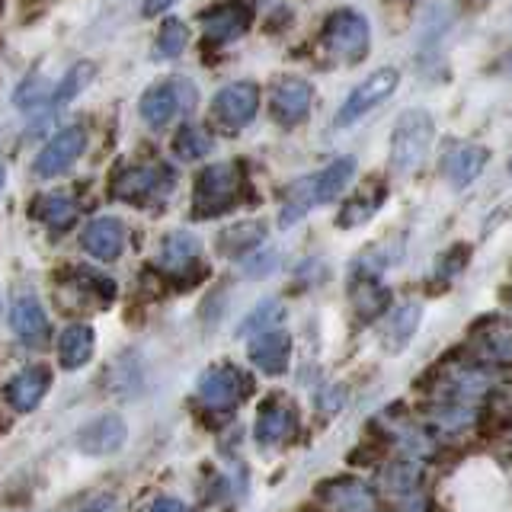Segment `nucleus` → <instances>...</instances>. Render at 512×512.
<instances>
[{
  "mask_svg": "<svg viewBox=\"0 0 512 512\" xmlns=\"http://www.w3.org/2000/svg\"><path fill=\"white\" fill-rule=\"evenodd\" d=\"M432 138H436V122L426 109H407L400 112V119L391 132V154H388V167L397 176H407L423 164Z\"/></svg>",
  "mask_w": 512,
  "mask_h": 512,
  "instance_id": "nucleus-1",
  "label": "nucleus"
},
{
  "mask_svg": "<svg viewBox=\"0 0 512 512\" xmlns=\"http://www.w3.org/2000/svg\"><path fill=\"white\" fill-rule=\"evenodd\" d=\"M244 192V173L237 164H212L196 176L192 189V215L196 218H218L240 202Z\"/></svg>",
  "mask_w": 512,
  "mask_h": 512,
  "instance_id": "nucleus-2",
  "label": "nucleus"
},
{
  "mask_svg": "<svg viewBox=\"0 0 512 512\" xmlns=\"http://www.w3.org/2000/svg\"><path fill=\"white\" fill-rule=\"evenodd\" d=\"M320 45L343 64H359L368 55V23L359 10H336L320 29Z\"/></svg>",
  "mask_w": 512,
  "mask_h": 512,
  "instance_id": "nucleus-3",
  "label": "nucleus"
},
{
  "mask_svg": "<svg viewBox=\"0 0 512 512\" xmlns=\"http://www.w3.org/2000/svg\"><path fill=\"white\" fill-rule=\"evenodd\" d=\"M196 103H199L196 84H192V80H183V77H173V80H164V84H154L148 93H144L138 103V112L151 128H164L180 116V112H192Z\"/></svg>",
  "mask_w": 512,
  "mask_h": 512,
  "instance_id": "nucleus-4",
  "label": "nucleus"
},
{
  "mask_svg": "<svg viewBox=\"0 0 512 512\" xmlns=\"http://www.w3.org/2000/svg\"><path fill=\"white\" fill-rule=\"evenodd\" d=\"M397 87H400V71L391 68V64H384V68H378L375 74H368L362 84L343 100L340 112H336V128H349L359 119H365L372 109L388 103L397 93Z\"/></svg>",
  "mask_w": 512,
  "mask_h": 512,
  "instance_id": "nucleus-5",
  "label": "nucleus"
},
{
  "mask_svg": "<svg viewBox=\"0 0 512 512\" xmlns=\"http://www.w3.org/2000/svg\"><path fill=\"white\" fill-rule=\"evenodd\" d=\"M250 391H253V378L228 362L205 368L199 378V400L208 410H218V413L240 407L250 397Z\"/></svg>",
  "mask_w": 512,
  "mask_h": 512,
  "instance_id": "nucleus-6",
  "label": "nucleus"
},
{
  "mask_svg": "<svg viewBox=\"0 0 512 512\" xmlns=\"http://www.w3.org/2000/svg\"><path fill=\"white\" fill-rule=\"evenodd\" d=\"M176 183L173 167L160 164V167H132V170H119L116 180H112V196L122 202H148V199H164Z\"/></svg>",
  "mask_w": 512,
  "mask_h": 512,
  "instance_id": "nucleus-7",
  "label": "nucleus"
},
{
  "mask_svg": "<svg viewBox=\"0 0 512 512\" xmlns=\"http://www.w3.org/2000/svg\"><path fill=\"white\" fill-rule=\"evenodd\" d=\"M260 109V87L253 80H234V84L221 87L212 100V116L228 132H240L256 119Z\"/></svg>",
  "mask_w": 512,
  "mask_h": 512,
  "instance_id": "nucleus-8",
  "label": "nucleus"
},
{
  "mask_svg": "<svg viewBox=\"0 0 512 512\" xmlns=\"http://www.w3.org/2000/svg\"><path fill=\"white\" fill-rule=\"evenodd\" d=\"M128 442V423L119 413H100L96 420L84 423L77 429L74 445L80 455L87 458H109Z\"/></svg>",
  "mask_w": 512,
  "mask_h": 512,
  "instance_id": "nucleus-9",
  "label": "nucleus"
},
{
  "mask_svg": "<svg viewBox=\"0 0 512 512\" xmlns=\"http://www.w3.org/2000/svg\"><path fill=\"white\" fill-rule=\"evenodd\" d=\"M84 151H87V132H84V128H80V125L61 128V132L39 151L36 164H32V173H36L39 180H52V176H58V173H68Z\"/></svg>",
  "mask_w": 512,
  "mask_h": 512,
  "instance_id": "nucleus-10",
  "label": "nucleus"
},
{
  "mask_svg": "<svg viewBox=\"0 0 512 512\" xmlns=\"http://www.w3.org/2000/svg\"><path fill=\"white\" fill-rule=\"evenodd\" d=\"M311 103H314V87L304 77L288 74V77H279L276 84H272L269 112H272V119L285 128L301 125L304 119H308Z\"/></svg>",
  "mask_w": 512,
  "mask_h": 512,
  "instance_id": "nucleus-11",
  "label": "nucleus"
},
{
  "mask_svg": "<svg viewBox=\"0 0 512 512\" xmlns=\"http://www.w3.org/2000/svg\"><path fill=\"white\" fill-rule=\"evenodd\" d=\"M253 23V10L244 0H224L215 4L212 10L202 13V26H205V42L208 45H228L237 42Z\"/></svg>",
  "mask_w": 512,
  "mask_h": 512,
  "instance_id": "nucleus-12",
  "label": "nucleus"
},
{
  "mask_svg": "<svg viewBox=\"0 0 512 512\" xmlns=\"http://www.w3.org/2000/svg\"><path fill=\"white\" fill-rule=\"evenodd\" d=\"M48 388H52V368L48 365H26L7 381L4 400L16 413H32L45 400Z\"/></svg>",
  "mask_w": 512,
  "mask_h": 512,
  "instance_id": "nucleus-13",
  "label": "nucleus"
},
{
  "mask_svg": "<svg viewBox=\"0 0 512 512\" xmlns=\"http://www.w3.org/2000/svg\"><path fill=\"white\" fill-rule=\"evenodd\" d=\"M80 247L100 263L119 260L125 250V224L112 215H100V218L87 221V228L80 231Z\"/></svg>",
  "mask_w": 512,
  "mask_h": 512,
  "instance_id": "nucleus-14",
  "label": "nucleus"
},
{
  "mask_svg": "<svg viewBox=\"0 0 512 512\" xmlns=\"http://www.w3.org/2000/svg\"><path fill=\"white\" fill-rule=\"evenodd\" d=\"M250 362L260 368L263 375H285L288 362H292V336H288L282 327H272L256 333L250 340Z\"/></svg>",
  "mask_w": 512,
  "mask_h": 512,
  "instance_id": "nucleus-15",
  "label": "nucleus"
},
{
  "mask_svg": "<svg viewBox=\"0 0 512 512\" xmlns=\"http://www.w3.org/2000/svg\"><path fill=\"white\" fill-rule=\"evenodd\" d=\"M295 426H298L295 407L288 404L285 397H269L266 404L260 407V413H256L253 436H256V442H260L263 448H269V445L285 442L295 432Z\"/></svg>",
  "mask_w": 512,
  "mask_h": 512,
  "instance_id": "nucleus-16",
  "label": "nucleus"
},
{
  "mask_svg": "<svg viewBox=\"0 0 512 512\" xmlns=\"http://www.w3.org/2000/svg\"><path fill=\"white\" fill-rule=\"evenodd\" d=\"M10 327L16 333V340L26 343V346H45L48 343V314L42 308V301L36 295H20L10 304Z\"/></svg>",
  "mask_w": 512,
  "mask_h": 512,
  "instance_id": "nucleus-17",
  "label": "nucleus"
},
{
  "mask_svg": "<svg viewBox=\"0 0 512 512\" xmlns=\"http://www.w3.org/2000/svg\"><path fill=\"white\" fill-rule=\"evenodd\" d=\"M487 160H490L487 148H480V144L455 141L452 148L442 154V173L455 189H464V186H471L480 173H484Z\"/></svg>",
  "mask_w": 512,
  "mask_h": 512,
  "instance_id": "nucleus-18",
  "label": "nucleus"
},
{
  "mask_svg": "<svg viewBox=\"0 0 512 512\" xmlns=\"http://www.w3.org/2000/svg\"><path fill=\"white\" fill-rule=\"evenodd\" d=\"M317 496L324 500L333 512H378L375 509V496L362 480L356 477H336L320 484Z\"/></svg>",
  "mask_w": 512,
  "mask_h": 512,
  "instance_id": "nucleus-19",
  "label": "nucleus"
},
{
  "mask_svg": "<svg viewBox=\"0 0 512 512\" xmlns=\"http://www.w3.org/2000/svg\"><path fill=\"white\" fill-rule=\"evenodd\" d=\"M93 349H96V333L90 324H71L58 336V362L64 372L84 368L93 359Z\"/></svg>",
  "mask_w": 512,
  "mask_h": 512,
  "instance_id": "nucleus-20",
  "label": "nucleus"
},
{
  "mask_svg": "<svg viewBox=\"0 0 512 512\" xmlns=\"http://www.w3.org/2000/svg\"><path fill=\"white\" fill-rule=\"evenodd\" d=\"M199 237L189 231H170L160 240V266H164L170 276H183L199 260Z\"/></svg>",
  "mask_w": 512,
  "mask_h": 512,
  "instance_id": "nucleus-21",
  "label": "nucleus"
},
{
  "mask_svg": "<svg viewBox=\"0 0 512 512\" xmlns=\"http://www.w3.org/2000/svg\"><path fill=\"white\" fill-rule=\"evenodd\" d=\"M420 317H423V304L420 301H404L400 308L388 317L381 333V343L388 352H400L407 349V343L413 340L416 327H420Z\"/></svg>",
  "mask_w": 512,
  "mask_h": 512,
  "instance_id": "nucleus-22",
  "label": "nucleus"
},
{
  "mask_svg": "<svg viewBox=\"0 0 512 512\" xmlns=\"http://www.w3.org/2000/svg\"><path fill=\"white\" fill-rule=\"evenodd\" d=\"M317 205H324V202H320L317 173H314V176H304V180L288 186L285 205H282V212H279V228H292V224H298Z\"/></svg>",
  "mask_w": 512,
  "mask_h": 512,
  "instance_id": "nucleus-23",
  "label": "nucleus"
},
{
  "mask_svg": "<svg viewBox=\"0 0 512 512\" xmlns=\"http://www.w3.org/2000/svg\"><path fill=\"white\" fill-rule=\"evenodd\" d=\"M388 301H391V292L378 282L375 272L356 269V279H352V304H356V314L362 320H372L388 308Z\"/></svg>",
  "mask_w": 512,
  "mask_h": 512,
  "instance_id": "nucleus-24",
  "label": "nucleus"
},
{
  "mask_svg": "<svg viewBox=\"0 0 512 512\" xmlns=\"http://www.w3.org/2000/svg\"><path fill=\"white\" fill-rule=\"evenodd\" d=\"M266 240L263 221H234L218 234V253L221 256H247Z\"/></svg>",
  "mask_w": 512,
  "mask_h": 512,
  "instance_id": "nucleus-25",
  "label": "nucleus"
},
{
  "mask_svg": "<svg viewBox=\"0 0 512 512\" xmlns=\"http://www.w3.org/2000/svg\"><path fill=\"white\" fill-rule=\"evenodd\" d=\"M29 218L48 224V228H68L77 218V205L68 192H45L29 205Z\"/></svg>",
  "mask_w": 512,
  "mask_h": 512,
  "instance_id": "nucleus-26",
  "label": "nucleus"
},
{
  "mask_svg": "<svg viewBox=\"0 0 512 512\" xmlns=\"http://www.w3.org/2000/svg\"><path fill=\"white\" fill-rule=\"evenodd\" d=\"M356 176V157H336L330 167L317 173V189H320V202H333L336 196H343L346 186Z\"/></svg>",
  "mask_w": 512,
  "mask_h": 512,
  "instance_id": "nucleus-27",
  "label": "nucleus"
},
{
  "mask_svg": "<svg viewBox=\"0 0 512 512\" xmlns=\"http://www.w3.org/2000/svg\"><path fill=\"white\" fill-rule=\"evenodd\" d=\"M381 205H384V186H375V192L365 189L362 196H356L343 208L340 218H336V224H340V228H359V224H365L368 218H372Z\"/></svg>",
  "mask_w": 512,
  "mask_h": 512,
  "instance_id": "nucleus-28",
  "label": "nucleus"
},
{
  "mask_svg": "<svg viewBox=\"0 0 512 512\" xmlns=\"http://www.w3.org/2000/svg\"><path fill=\"white\" fill-rule=\"evenodd\" d=\"M282 317H285L282 301L279 298H266V301H260L244 317V324L237 327V336H256V333H263V330H272V327L282 324Z\"/></svg>",
  "mask_w": 512,
  "mask_h": 512,
  "instance_id": "nucleus-29",
  "label": "nucleus"
},
{
  "mask_svg": "<svg viewBox=\"0 0 512 512\" xmlns=\"http://www.w3.org/2000/svg\"><path fill=\"white\" fill-rule=\"evenodd\" d=\"M173 151L180 160H202L208 151H212V135H208L202 125L186 122L173 138Z\"/></svg>",
  "mask_w": 512,
  "mask_h": 512,
  "instance_id": "nucleus-30",
  "label": "nucleus"
},
{
  "mask_svg": "<svg viewBox=\"0 0 512 512\" xmlns=\"http://www.w3.org/2000/svg\"><path fill=\"white\" fill-rule=\"evenodd\" d=\"M93 80V64L90 61H80L74 64V68H68V74L61 77V84L52 90V96H48V103L52 106H61V103H68L74 100L77 93H84V87Z\"/></svg>",
  "mask_w": 512,
  "mask_h": 512,
  "instance_id": "nucleus-31",
  "label": "nucleus"
},
{
  "mask_svg": "<svg viewBox=\"0 0 512 512\" xmlns=\"http://www.w3.org/2000/svg\"><path fill=\"white\" fill-rule=\"evenodd\" d=\"M189 45V26L183 20H167L157 32V45H154V55L157 58H180Z\"/></svg>",
  "mask_w": 512,
  "mask_h": 512,
  "instance_id": "nucleus-32",
  "label": "nucleus"
},
{
  "mask_svg": "<svg viewBox=\"0 0 512 512\" xmlns=\"http://www.w3.org/2000/svg\"><path fill=\"white\" fill-rule=\"evenodd\" d=\"M480 352L490 362H512V330H490L480 340Z\"/></svg>",
  "mask_w": 512,
  "mask_h": 512,
  "instance_id": "nucleus-33",
  "label": "nucleus"
},
{
  "mask_svg": "<svg viewBox=\"0 0 512 512\" xmlns=\"http://www.w3.org/2000/svg\"><path fill=\"white\" fill-rule=\"evenodd\" d=\"M468 260H471V247L468 244H455L452 250H445L442 256H439V263H436V272L442 279H455L458 272L468 266Z\"/></svg>",
  "mask_w": 512,
  "mask_h": 512,
  "instance_id": "nucleus-34",
  "label": "nucleus"
},
{
  "mask_svg": "<svg viewBox=\"0 0 512 512\" xmlns=\"http://www.w3.org/2000/svg\"><path fill=\"white\" fill-rule=\"evenodd\" d=\"M45 93H48V84H45V77H29L26 84H23L20 90H16L13 103L20 106V109H32V106L45 103Z\"/></svg>",
  "mask_w": 512,
  "mask_h": 512,
  "instance_id": "nucleus-35",
  "label": "nucleus"
},
{
  "mask_svg": "<svg viewBox=\"0 0 512 512\" xmlns=\"http://www.w3.org/2000/svg\"><path fill=\"white\" fill-rule=\"evenodd\" d=\"M279 266V253L276 250H263V253H253L250 260L244 263V276H250V279H263V276H269L272 269Z\"/></svg>",
  "mask_w": 512,
  "mask_h": 512,
  "instance_id": "nucleus-36",
  "label": "nucleus"
},
{
  "mask_svg": "<svg viewBox=\"0 0 512 512\" xmlns=\"http://www.w3.org/2000/svg\"><path fill=\"white\" fill-rule=\"evenodd\" d=\"M384 458V445L381 442H375V439H368V442H362L356 452H349V464H375V461H381Z\"/></svg>",
  "mask_w": 512,
  "mask_h": 512,
  "instance_id": "nucleus-37",
  "label": "nucleus"
},
{
  "mask_svg": "<svg viewBox=\"0 0 512 512\" xmlns=\"http://www.w3.org/2000/svg\"><path fill=\"white\" fill-rule=\"evenodd\" d=\"M141 512H189V506L176 496H157L148 506H141Z\"/></svg>",
  "mask_w": 512,
  "mask_h": 512,
  "instance_id": "nucleus-38",
  "label": "nucleus"
},
{
  "mask_svg": "<svg viewBox=\"0 0 512 512\" xmlns=\"http://www.w3.org/2000/svg\"><path fill=\"white\" fill-rule=\"evenodd\" d=\"M173 4H176V0H144V4H141V13H144V16H157V13L170 10Z\"/></svg>",
  "mask_w": 512,
  "mask_h": 512,
  "instance_id": "nucleus-39",
  "label": "nucleus"
},
{
  "mask_svg": "<svg viewBox=\"0 0 512 512\" xmlns=\"http://www.w3.org/2000/svg\"><path fill=\"white\" fill-rule=\"evenodd\" d=\"M112 506H116V496H96V500H90L80 512H109Z\"/></svg>",
  "mask_w": 512,
  "mask_h": 512,
  "instance_id": "nucleus-40",
  "label": "nucleus"
},
{
  "mask_svg": "<svg viewBox=\"0 0 512 512\" xmlns=\"http://www.w3.org/2000/svg\"><path fill=\"white\" fill-rule=\"evenodd\" d=\"M4 183H7V170H4V164H0V192H4Z\"/></svg>",
  "mask_w": 512,
  "mask_h": 512,
  "instance_id": "nucleus-41",
  "label": "nucleus"
},
{
  "mask_svg": "<svg viewBox=\"0 0 512 512\" xmlns=\"http://www.w3.org/2000/svg\"><path fill=\"white\" fill-rule=\"evenodd\" d=\"M509 176H512V160H509Z\"/></svg>",
  "mask_w": 512,
  "mask_h": 512,
  "instance_id": "nucleus-42",
  "label": "nucleus"
},
{
  "mask_svg": "<svg viewBox=\"0 0 512 512\" xmlns=\"http://www.w3.org/2000/svg\"><path fill=\"white\" fill-rule=\"evenodd\" d=\"M0 311H4V304H0Z\"/></svg>",
  "mask_w": 512,
  "mask_h": 512,
  "instance_id": "nucleus-43",
  "label": "nucleus"
}]
</instances>
